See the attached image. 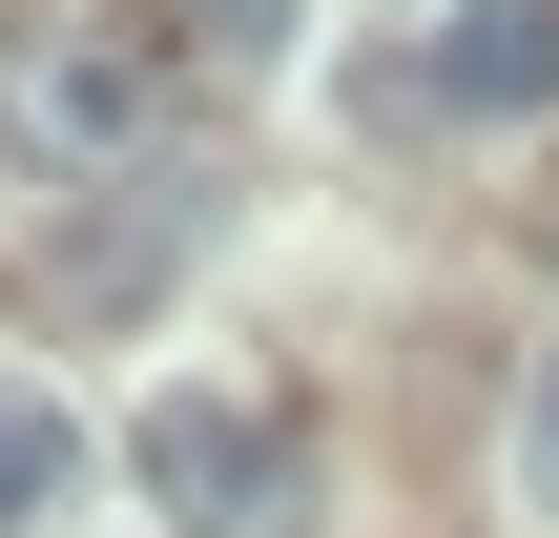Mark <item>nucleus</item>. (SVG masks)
<instances>
[{
    "label": "nucleus",
    "mask_w": 559,
    "mask_h": 538,
    "mask_svg": "<svg viewBox=\"0 0 559 538\" xmlns=\"http://www.w3.org/2000/svg\"><path fill=\"white\" fill-rule=\"evenodd\" d=\"M21 145H41L62 187H145V166H166V83H145L124 41H83V62H21Z\"/></svg>",
    "instance_id": "f03ea898"
},
{
    "label": "nucleus",
    "mask_w": 559,
    "mask_h": 538,
    "mask_svg": "<svg viewBox=\"0 0 559 538\" xmlns=\"http://www.w3.org/2000/svg\"><path fill=\"white\" fill-rule=\"evenodd\" d=\"M436 104L456 124H539L559 104V0H456L436 21Z\"/></svg>",
    "instance_id": "7ed1b4c3"
},
{
    "label": "nucleus",
    "mask_w": 559,
    "mask_h": 538,
    "mask_svg": "<svg viewBox=\"0 0 559 538\" xmlns=\"http://www.w3.org/2000/svg\"><path fill=\"white\" fill-rule=\"evenodd\" d=\"M519 518H559V352L519 373Z\"/></svg>",
    "instance_id": "423d86ee"
},
{
    "label": "nucleus",
    "mask_w": 559,
    "mask_h": 538,
    "mask_svg": "<svg viewBox=\"0 0 559 538\" xmlns=\"http://www.w3.org/2000/svg\"><path fill=\"white\" fill-rule=\"evenodd\" d=\"M124 456H145V498H166L187 538H270V518H290V435H270L249 394H145Z\"/></svg>",
    "instance_id": "f257e3e1"
},
{
    "label": "nucleus",
    "mask_w": 559,
    "mask_h": 538,
    "mask_svg": "<svg viewBox=\"0 0 559 538\" xmlns=\"http://www.w3.org/2000/svg\"><path fill=\"white\" fill-rule=\"evenodd\" d=\"M166 41H187V62H207V83H249V62H270V41H290V0H166Z\"/></svg>",
    "instance_id": "39448f33"
},
{
    "label": "nucleus",
    "mask_w": 559,
    "mask_h": 538,
    "mask_svg": "<svg viewBox=\"0 0 559 538\" xmlns=\"http://www.w3.org/2000/svg\"><path fill=\"white\" fill-rule=\"evenodd\" d=\"M62 477H83V415L0 373V538H21V518H62Z\"/></svg>",
    "instance_id": "20e7f679"
}]
</instances>
